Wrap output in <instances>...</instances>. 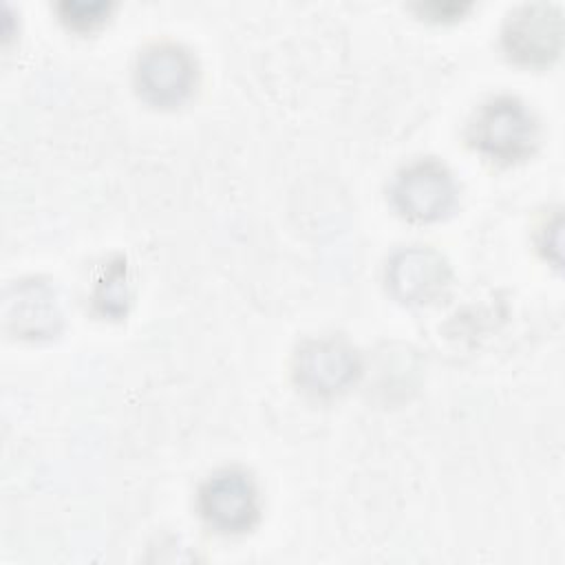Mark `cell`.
<instances>
[{
	"label": "cell",
	"mask_w": 565,
	"mask_h": 565,
	"mask_svg": "<svg viewBox=\"0 0 565 565\" xmlns=\"http://www.w3.org/2000/svg\"><path fill=\"white\" fill-rule=\"evenodd\" d=\"M539 139V126L530 108L510 95L483 102L470 124L468 141L481 154L499 163H514L532 154Z\"/></svg>",
	"instance_id": "1"
},
{
	"label": "cell",
	"mask_w": 565,
	"mask_h": 565,
	"mask_svg": "<svg viewBox=\"0 0 565 565\" xmlns=\"http://www.w3.org/2000/svg\"><path fill=\"white\" fill-rule=\"evenodd\" d=\"M196 84V62L177 42H154L146 46L135 64V86L154 106H179Z\"/></svg>",
	"instance_id": "2"
},
{
	"label": "cell",
	"mask_w": 565,
	"mask_h": 565,
	"mask_svg": "<svg viewBox=\"0 0 565 565\" xmlns=\"http://www.w3.org/2000/svg\"><path fill=\"white\" fill-rule=\"evenodd\" d=\"M199 510L205 523L216 532H247L258 521V488L245 470L223 468L203 481Z\"/></svg>",
	"instance_id": "3"
},
{
	"label": "cell",
	"mask_w": 565,
	"mask_h": 565,
	"mask_svg": "<svg viewBox=\"0 0 565 565\" xmlns=\"http://www.w3.org/2000/svg\"><path fill=\"white\" fill-rule=\"evenodd\" d=\"M503 49L523 66H547L563 49V20L554 4L532 2L514 9L503 26Z\"/></svg>",
	"instance_id": "4"
},
{
	"label": "cell",
	"mask_w": 565,
	"mask_h": 565,
	"mask_svg": "<svg viewBox=\"0 0 565 565\" xmlns=\"http://www.w3.org/2000/svg\"><path fill=\"white\" fill-rule=\"evenodd\" d=\"M455 181L437 159H417L402 168L393 181L395 207L411 221L428 223L441 218L455 203Z\"/></svg>",
	"instance_id": "5"
},
{
	"label": "cell",
	"mask_w": 565,
	"mask_h": 565,
	"mask_svg": "<svg viewBox=\"0 0 565 565\" xmlns=\"http://www.w3.org/2000/svg\"><path fill=\"white\" fill-rule=\"evenodd\" d=\"M358 373V353L340 338L305 340L294 355V377L313 395H335L353 384Z\"/></svg>",
	"instance_id": "6"
},
{
	"label": "cell",
	"mask_w": 565,
	"mask_h": 565,
	"mask_svg": "<svg viewBox=\"0 0 565 565\" xmlns=\"http://www.w3.org/2000/svg\"><path fill=\"white\" fill-rule=\"evenodd\" d=\"M2 316L9 331L20 338H49L62 324L55 287L44 278H22L7 287Z\"/></svg>",
	"instance_id": "7"
},
{
	"label": "cell",
	"mask_w": 565,
	"mask_h": 565,
	"mask_svg": "<svg viewBox=\"0 0 565 565\" xmlns=\"http://www.w3.org/2000/svg\"><path fill=\"white\" fill-rule=\"evenodd\" d=\"M450 280L446 258L428 245H411L395 252L386 265V282L402 302L419 305L437 298Z\"/></svg>",
	"instance_id": "8"
},
{
	"label": "cell",
	"mask_w": 565,
	"mask_h": 565,
	"mask_svg": "<svg viewBox=\"0 0 565 565\" xmlns=\"http://www.w3.org/2000/svg\"><path fill=\"white\" fill-rule=\"evenodd\" d=\"M93 305L106 318H121L130 305V280L124 256H113L99 269L93 287Z\"/></svg>",
	"instance_id": "9"
},
{
	"label": "cell",
	"mask_w": 565,
	"mask_h": 565,
	"mask_svg": "<svg viewBox=\"0 0 565 565\" xmlns=\"http://www.w3.org/2000/svg\"><path fill=\"white\" fill-rule=\"evenodd\" d=\"M110 9L113 4L102 0H64L57 4L60 20L75 31H90L99 26L108 18Z\"/></svg>",
	"instance_id": "10"
},
{
	"label": "cell",
	"mask_w": 565,
	"mask_h": 565,
	"mask_svg": "<svg viewBox=\"0 0 565 565\" xmlns=\"http://www.w3.org/2000/svg\"><path fill=\"white\" fill-rule=\"evenodd\" d=\"M561 227H563L561 214L554 212V216L547 218V221L541 225V234H539V245H541L543 254L550 256V252H554L552 258H554L556 265L561 263Z\"/></svg>",
	"instance_id": "11"
},
{
	"label": "cell",
	"mask_w": 565,
	"mask_h": 565,
	"mask_svg": "<svg viewBox=\"0 0 565 565\" xmlns=\"http://www.w3.org/2000/svg\"><path fill=\"white\" fill-rule=\"evenodd\" d=\"M424 13L433 15V20H450L455 18L457 13H461L463 9H468V4H455V2H448V4H439V2H430V4H422L419 7Z\"/></svg>",
	"instance_id": "12"
}]
</instances>
